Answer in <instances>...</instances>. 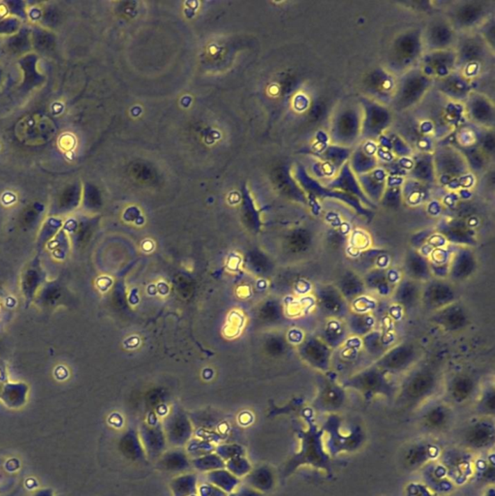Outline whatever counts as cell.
Masks as SVG:
<instances>
[{
	"label": "cell",
	"mask_w": 495,
	"mask_h": 496,
	"mask_svg": "<svg viewBox=\"0 0 495 496\" xmlns=\"http://www.w3.org/2000/svg\"><path fill=\"white\" fill-rule=\"evenodd\" d=\"M322 431L328 436L325 448L329 455L331 456L356 450L363 441V433L360 428H354L349 431V428L340 426V421L336 417H331Z\"/></svg>",
	"instance_id": "cell-1"
},
{
	"label": "cell",
	"mask_w": 495,
	"mask_h": 496,
	"mask_svg": "<svg viewBox=\"0 0 495 496\" xmlns=\"http://www.w3.org/2000/svg\"><path fill=\"white\" fill-rule=\"evenodd\" d=\"M444 466L453 483H464L474 475L475 461L471 454L462 449L450 448L440 454Z\"/></svg>",
	"instance_id": "cell-2"
},
{
	"label": "cell",
	"mask_w": 495,
	"mask_h": 496,
	"mask_svg": "<svg viewBox=\"0 0 495 496\" xmlns=\"http://www.w3.org/2000/svg\"><path fill=\"white\" fill-rule=\"evenodd\" d=\"M323 435V431L317 430L315 426L303 433L299 458L303 460V463L329 470L330 456L324 446Z\"/></svg>",
	"instance_id": "cell-3"
},
{
	"label": "cell",
	"mask_w": 495,
	"mask_h": 496,
	"mask_svg": "<svg viewBox=\"0 0 495 496\" xmlns=\"http://www.w3.org/2000/svg\"><path fill=\"white\" fill-rule=\"evenodd\" d=\"M166 440L173 448H184L193 435L191 421L184 414L175 411L163 424Z\"/></svg>",
	"instance_id": "cell-4"
},
{
	"label": "cell",
	"mask_w": 495,
	"mask_h": 496,
	"mask_svg": "<svg viewBox=\"0 0 495 496\" xmlns=\"http://www.w3.org/2000/svg\"><path fill=\"white\" fill-rule=\"evenodd\" d=\"M462 441L465 447L470 450H486L494 446L495 428L492 421H478L472 424L462 433Z\"/></svg>",
	"instance_id": "cell-5"
},
{
	"label": "cell",
	"mask_w": 495,
	"mask_h": 496,
	"mask_svg": "<svg viewBox=\"0 0 495 496\" xmlns=\"http://www.w3.org/2000/svg\"><path fill=\"white\" fill-rule=\"evenodd\" d=\"M138 433L146 455L150 460H157L167 450L168 443L161 424H143Z\"/></svg>",
	"instance_id": "cell-6"
},
{
	"label": "cell",
	"mask_w": 495,
	"mask_h": 496,
	"mask_svg": "<svg viewBox=\"0 0 495 496\" xmlns=\"http://www.w3.org/2000/svg\"><path fill=\"white\" fill-rule=\"evenodd\" d=\"M440 456L439 448L430 442H418L411 445L403 454V465L409 470L424 468Z\"/></svg>",
	"instance_id": "cell-7"
},
{
	"label": "cell",
	"mask_w": 495,
	"mask_h": 496,
	"mask_svg": "<svg viewBox=\"0 0 495 496\" xmlns=\"http://www.w3.org/2000/svg\"><path fill=\"white\" fill-rule=\"evenodd\" d=\"M158 470L169 473H187L192 470L191 460L183 448L166 450L157 460Z\"/></svg>",
	"instance_id": "cell-8"
},
{
	"label": "cell",
	"mask_w": 495,
	"mask_h": 496,
	"mask_svg": "<svg viewBox=\"0 0 495 496\" xmlns=\"http://www.w3.org/2000/svg\"><path fill=\"white\" fill-rule=\"evenodd\" d=\"M424 479L433 493H449L454 490V483L447 474V471L441 463H430L425 466Z\"/></svg>",
	"instance_id": "cell-9"
},
{
	"label": "cell",
	"mask_w": 495,
	"mask_h": 496,
	"mask_svg": "<svg viewBox=\"0 0 495 496\" xmlns=\"http://www.w3.org/2000/svg\"><path fill=\"white\" fill-rule=\"evenodd\" d=\"M246 485L262 493L271 492L276 485V474L271 466L262 465L252 468L249 474L244 477Z\"/></svg>",
	"instance_id": "cell-10"
},
{
	"label": "cell",
	"mask_w": 495,
	"mask_h": 496,
	"mask_svg": "<svg viewBox=\"0 0 495 496\" xmlns=\"http://www.w3.org/2000/svg\"><path fill=\"white\" fill-rule=\"evenodd\" d=\"M120 450L125 458L131 461L147 460V455L143 450L142 441L137 431L128 430L121 436L120 440Z\"/></svg>",
	"instance_id": "cell-11"
},
{
	"label": "cell",
	"mask_w": 495,
	"mask_h": 496,
	"mask_svg": "<svg viewBox=\"0 0 495 496\" xmlns=\"http://www.w3.org/2000/svg\"><path fill=\"white\" fill-rule=\"evenodd\" d=\"M173 496L198 495V476L195 473H182L170 483Z\"/></svg>",
	"instance_id": "cell-12"
},
{
	"label": "cell",
	"mask_w": 495,
	"mask_h": 496,
	"mask_svg": "<svg viewBox=\"0 0 495 496\" xmlns=\"http://www.w3.org/2000/svg\"><path fill=\"white\" fill-rule=\"evenodd\" d=\"M207 483L220 488L228 495L235 493V490L239 485V479L230 473L226 468L207 473Z\"/></svg>",
	"instance_id": "cell-13"
},
{
	"label": "cell",
	"mask_w": 495,
	"mask_h": 496,
	"mask_svg": "<svg viewBox=\"0 0 495 496\" xmlns=\"http://www.w3.org/2000/svg\"><path fill=\"white\" fill-rule=\"evenodd\" d=\"M450 421V414L442 408H433L428 411L423 418V424L427 430L432 431H441L446 428Z\"/></svg>",
	"instance_id": "cell-14"
},
{
	"label": "cell",
	"mask_w": 495,
	"mask_h": 496,
	"mask_svg": "<svg viewBox=\"0 0 495 496\" xmlns=\"http://www.w3.org/2000/svg\"><path fill=\"white\" fill-rule=\"evenodd\" d=\"M192 468L199 472L209 473L212 471L223 470L225 461L215 453L209 454L201 458H192Z\"/></svg>",
	"instance_id": "cell-15"
},
{
	"label": "cell",
	"mask_w": 495,
	"mask_h": 496,
	"mask_svg": "<svg viewBox=\"0 0 495 496\" xmlns=\"http://www.w3.org/2000/svg\"><path fill=\"white\" fill-rule=\"evenodd\" d=\"M474 474L478 480L482 483H494L495 466L494 456H487L486 460H481L475 463Z\"/></svg>",
	"instance_id": "cell-16"
},
{
	"label": "cell",
	"mask_w": 495,
	"mask_h": 496,
	"mask_svg": "<svg viewBox=\"0 0 495 496\" xmlns=\"http://www.w3.org/2000/svg\"><path fill=\"white\" fill-rule=\"evenodd\" d=\"M214 443L203 440L201 438H191L189 442L185 445V452L187 453L190 460L209 455V454L214 453Z\"/></svg>",
	"instance_id": "cell-17"
},
{
	"label": "cell",
	"mask_w": 495,
	"mask_h": 496,
	"mask_svg": "<svg viewBox=\"0 0 495 496\" xmlns=\"http://www.w3.org/2000/svg\"><path fill=\"white\" fill-rule=\"evenodd\" d=\"M225 468L237 478L246 477L252 470L251 463L247 460L246 456H236L231 460L225 461Z\"/></svg>",
	"instance_id": "cell-18"
},
{
	"label": "cell",
	"mask_w": 495,
	"mask_h": 496,
	"mask_svg": "<svg viewBox=\"0 0 495 496\" xmlns=\"http://www.w3.org/2000/svg\"><path fill=\"white\" fill-rule=\"evenodd\" d=\"M214 453L224 461L231 460L236 456H246V449L237 443H226L215 447Z\"/></svg>",
	"instance_id": "cell-19"
},
{
	"label": "cell",
	"mask_w": 495,
	"mask_h": 496,
	"mask_svg": "<svg viewBox=\"0 0 495 496\" xmlns=\"http://www.w3.org/2000/svg\"><path fill=\"white\" fill-rule=\"evenodd\" d=\"M427 486L412 483L406 490V496H437Z\"/></svg>",
	"instance_id": "cell-20"
},
{
	"label": "cell",
	"mask_w": 495,
	"mask_h": 496,
	"mask_svg": "<svg viewBox=\"0 0 495 496\" xmlns=\"http://www.w3.org/2000/svg\"><path fill=\"white\" fill-rule=\"evenodd\" d=\"M198 496H228V493L212 483H207L198 488Z\"/></svg>",
	"instance_id": "cell-21"
},
{
	"label": "cell",
	"mask_w": 495,
	"mask_h": 496,
	"mask_svg": "<svg viewBox=\"0 0 495 496\" xmlns=\"http://www.w3.org/2000/svg\"><path fill=\"white\" fill-rule=\"evenodd\" d=\"M237 496H265L264 493L258 492V490H254V488L249 487V486L244 485L236 492Z\"/></svg>",
	"instance_id": "cell-22"
},
{
	"label": "cell",
	"mask_w": 495,
	"mask_h": 496,
	"mask_svg": "<svg viewBox=\"0 0 495 496\" xmlns=\"http://www.w3.org/2000/svg\"><path fill=\"white\" fill-rule=\"evenodd\" d=\"M482 496H495V490L494 488H489L487 493Z\"/></svg>",
	"instance_id": "cell-23"
},
{
	"label": "cell",
	"mask_w": 495,
	"mask_h": 496,
	"mask_svg": "<svg viewBox=\"0 0 495 496\" xmlns=\"http://www.w3.org/2000/svg\"><path fill=\"white\" fill-rule=\"evenodd\" d=\"M228 496H237V495L236 493H229V495H228Z\"/></svg>",
	"instance_id": "cell-24"
},
{
	"label": "cell",
	"mask_w": 495,
	"mask_h": 496,
	"mask_svg": "<svg viewBox=\"0 0 495 496\" xmlns=\"http://www.w3.org/2000/svg\"><path fill=\"white\" fill-rule=\"evenodd\" d=\"M196 496H198V495H196Z\"/></svg>",
	"instance_id": "cell-25"
}]
</instances>
